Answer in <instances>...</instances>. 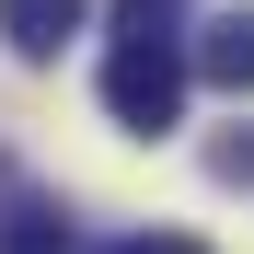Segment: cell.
Masks as SVG:
<instances>
[{"label": "cell", "instance_id": "obj_1", "mask_svg": "<svg viewBox=\"0 0 254 254\" xmlns=\"http://www.w3.org/2000/svg\"><path fill=\"white\" fill-rule=\"evenodd\" d=\"M185 47H150V35H116L104 47V116L127 127V139H162V127L185 116Z\"/></svg>", "mask_w": 254, "mask_h": 254}, {"label": "cell", "instance_id": "obj_2", "mask_svg": "<svg viewBox=\"0 0 254 254\" xmlns=\"http://www.w3.org/2000/svg\"><path fill=\"white\" fill-rule=\"evenodd\" d=\"M81 23H93V0H0V47L12 58H58Z\"/></svg>", "mask_w": 254, "mask_h": 254}, {"label": "cell", "instance_id": "obj_3", "mask_svg": "<svg viewBox=\"0 0 254 254\" xmlns=\"http://www.w3.org/2000/svg\"><path fill=\"white\" fill-rule=\"evenodd\" d=\"M185 69H196V81H220V93H254V0H243V12H220V23L196 35Z\"/></svg>", "mask_w": 254, "mask_h": 254}, {"label": "cell", "instance_id": "obj_4", "mask_svg": "<svg viewBox=\"0 0 254 254\" xmlns=\"http://www.w3.org/2000/svg\"><path fill=\"white\" fill-rule=\"evenodd\" d=\"M0 254H81V243H69L58 208H12V220H0Z\"/></svg>", "mask_w": 254, "mask_h": 254}, {"label": "cell", "instance_id": "obj_5", "mask_svg": "<svg viewBox=\"0 0 254 254\" xmlns=\"http://www.w3.org/2000/svg\"><path fill=\"white\" fill-rule=\"evenodd\" d=\"M116 35H150V47H185V0H116Z\"/></svg>", "mask_w": 254, "mask_h": 254}, {"label": "cell", "instance_id": "obj_6", "mask_svg": "<svg viewBox=\"0 0 254 254\" xmlns=\"http://www.w3.org/2000/svg\"><path fill=\"white\" fill-rule=\"evenodd\" d=\"M104 254H208L196 231H127V243H104Z\"/></svg>", "mask_w": 254, "mask_h": 254}, {"label": "cell", "instance_id": "obj_7", "mask_svg": "<svg viewBox=\"0 0 254 254\" xmlns=\"http://www.w3.org/2000/svg\"><path fill=\"white\" fill-rule=\"evenodd\" d=\"M208 162H220V174H231V185H254V127H231V139H220V150H208Z\"/></svg>", "mask_w": 254, "mask_h": 254}]
</instances>
